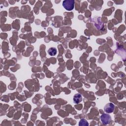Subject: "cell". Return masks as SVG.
<instances>
[{
  "instance_id": "obj_1",
  "label": "cell",
  "mask_w": 126,
  "mask_h": 126,
  "mask_svg": "<svg viewBox=\"0 0 126 126\" xmlns=\"http://www.w3.org/2000/svg\"><path fill=\"white\" fill-rule=\"evenodd\" d=\"M74 5V0H66L63 1V6L66 10L68 11H71L73 10Z\"/></svg>"
},
{
  "instance_id": "obj_2",
  "label": "cell",
  "mask_w": 126,
  "mask_h": 126,
  "mask_svg": "<svg viewBox=\"0 0 126 126\" xmlns=\"http://www.w3.org/2000/svg\"><path fill=\"white\" fill-rule=\"evenodd\" d=\"M100 120L103 125H108L111 120V118L109 114H103L100 116Z\"/></svg>"
},
{
  "instance_id": "obj_3",
  "label": "cell",
  "mask_w": 126,
  "mask_h": 126,
  "mask_svg": "<svg viewBox=\"0 0 126 126\" xmlns=\"http://www.w3.org/2000/svg\"><path fill=\"white\" fill-rule=\"evenodd\" d=\"M114 105L112 103H108L106 106L104 107V109L106 112L108 113H110L113 112L114 109Z\"/></svg>"
},
{
  "instance_id": "obj_4",
  "label": "cell",
  "mask_w": 126,
  "mask_h": 126,
  "mask_svg": "<svg viewBox=\"0 0 126 126\" xmlns=\"http://www.w3.org/2000/svg\"><path fill=\"white\" fill-rule=\"evenodd\" d=\"M82 96H81V95H80L79 94H77L74 96L73 101H74V103H78L82 100Z\"/></svg>"
},
{
  "instance_id": "obj_5",
  "label": "cell",
  "mask_w": 126,
  "mask_h": 126,
  "mask_svg": "<svg viewBox=\"0 0 126 126\" xmlns=\"http://www.w3.org/2000/svg\"><path fill=\"white\" fill-rule=\"evenodd\" d=\"M48 53L51 56H55L57 53V49L55 48L51 47L48 49Z\"/></svg>"
},
{
  "instance_id": "obj_6",
  "label": "cell",
  "mask_w": 126,
  "mask_h": 126,
  "mask_svg": "<svg viewBox=\"0 0 126 126\" xmlns=\"http://www.w3.org/2000/svg\"><path fill=\"white\" fill-rule=\"evenodd\" d=\"M79 126H88L89 124L88 122L85 120V119H82L80 120L79 123Z\"/></svg>"
}]
</instances>
